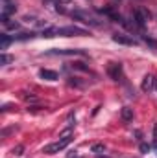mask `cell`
Listing matches in <instances>:
<instances>
[{
	"label": "cell",
	"mask_w": 157,
	"mask_h": 158,
	"mask_svg": "<svg viewBox=\"0 0 157 158\" xmlns=\"http://www.w3.org/2000/svg\"><path fill=\"white\" fill-rule=\"evenodd\" d=\"M74 158H79V156H74Z\"/></svg>",
	"instance_id": "obj_22"
},
{
	"label": "cell",
	"mask_w": 157,
	"mask_h": 158,
	"mask_svg": "<svg viewBox=\"0 0 157 158\" xmlns=\"http://www.w3.org/2000/svg\"><path fill=\"white\" fill-rule=\"evenodd\" d=\"M9 61H11V57H9V55H6V53H2V55H0V64H7Z\"/></svg>",
	"instance_id": "obj_15"
},
{
	"label": "cell",
	"mask_w": 157,
	"mask_h": 158,
	"mask_svg": "<svg viewBox=\"0 0 157 158\" xmlns=\"http://www.w3.org/2000/svg\"><path fill=\"white\" fill-rule=\"evenodd\" d=\"M113 40L118 42V44H126V46H133V44H135V40L131 39V37H128V35H120V33H115V35H113Z\"/></svg>",
	"instance_id": "obj_6"
},
{
	"label": "cell",
	"mask_w": 157,
	"mask_h": 158,
	"mask_svg": "<svg viewBox=\"0 0 157 158\" xmlns=\"http://www.w3.org/2000/svg\"><path fill=\"white\" fill-rule=\"evenodd\" d=\"M39 76L43 79H46V81H56L57 79V72H54V70H41Z\"/></svg>",
	"instance_id": "obj_7"
},
{
	"label": "cell",
	"mask_w": 157,
	"mask_h": 158,
	"mask_svg": "<svg viewBox=\"0 0 157 158\" xmlns=\"http://www.w3.org/2000/svg\"><path fill=\"white\" fill-rule=\"evenodd\" d=\"M50 53H56V55H81L83 52H79V50H52Z\"/></svg>",
	"instance_id": "obj_8"
},
{
	"label": "cell",
	"mask_w": 157,
	"mask_h": 158,
	"mask_svg": "<svg viewBox=\"0 0 157 158\" xmlns=\"http://www.w3.org/2000/svg\"><path fill=\"white\" fill-rule=\"evenodd\" d=\"M91 151H92V153H104V151H105V145H104V143H94V145L91 147Z\"/></svg>",
	"instance_id": "obj_13"
},
{
	"label": "cell",
	"mask_w": 157,
	"mask_h": 158,
	"mask_svg": "<svg viewBox=\"0 0 157 158\" xmlns=\"http://www.w3.org/2000/svg\"><path fill=\"white\" fill-rule=\"evenodd\" d=\"M150 149H152V147H150L148 143H141V151H142V153H150Z\"/></svg>",
	"instance_id": "obj_19"
},
{
	"label": "cell",
	"mask_w": 157,
	"mask_h": 158,
	"mask_svg": "<svg viewBox=\"0 0 157 158\" xmlns=\"http://www.w3.org/2000/svg\"><path fill=\"white\" fill-rule=\"evenodd\" d=\"M72 66H74V68H78V70H87V66H85L83 63H74Z\"/></svg>",
	"instance_id": "obj_20"
},
{
	"label": "cell",
	"mask_w": 157,
	"mask_h": 158,
	"mask_svg": "<svg viewBox=\"0 0 157 158\" xmlns=\"http://www.w3.org/2000/svg\"><path fill=\"white\" fill-rule=\"evenodd\" d=\"M4 26H6L7 30H19V26H20V24H19V22H11V20H7Z\"/></svg>",
	"instance_id": "obj_14"
},
{
	"label": "cell",
	"mask_w": 157,
	"mask_h": 158,
	"mask_svg": "<svg viewBox=\"0 0 157 158\" xmlns=\"http://www.w3.org/2000/svg\"><path fill=\"white\" fill-rule=\"evenodd\" d=\"M157 83V79L154 77V76H144V79H142V85H141V88H142V92H150V90H154V85Z\"/></svg>",
	"instance_id": "obj_5"
},
{
	"label": "cell",
	"mask_w": 157,
	"mask_h": 158,
	"mask_svg": "<svg viewBox=\"0 0 157 158\" xmlns=\"http://www.w3.org/2000/svg\"><path fill=\"white\" fill-rule=\"evenodd\" d=\"M70 143V138L69 136H65L63 140H59V142H54V143H50V145H46L44 149H43V153H48V155H54V153H59V151H63L67 145Z\"/></svg>",
	"instance_id": "obj_2"
},
{
	"label": "cell",
	"mask_w": 157,
	"mask_h": 158,
	"mask_svg": "<svg viewBox=\"0 0 157 158\" xmlns=\"http://www.w3.org/2000/svg\"><path fill=\"white\" fill-rule=\"evenodd\" d=\"M61 2H70V0H61Z\"/></svg>",
	"instance_id": "obj_21"
},
{
	"label": "cell",
	"mask_w": 157,
	"mask_h": 158,
	"mask_svg": "<svg viewBox=\"0 0 157 158\" xmlns=\"http://www.w3.org/2000/svg\"><path fill=\"white\" fill-rule=\"evenodd\" d=\"M150 17H152V15H150V11H148V9H144V7H139V9L133 13L135 24H137L139 28H142V26H144V24L150 20Z\"/></svg>",
	"instance_id": "obj_3"
},
{
	"label": "cell",
	"mask_w": 157,
	"mask_h": 158,
	"mask_svg": "<svg viewBox=\"0 0 157 158\" xmlns=\"http://www.w3.org/2000/svg\"><path fill=\"white\" fill-rule=\"evenodd\" d=\"M34 37V33H20L17 39H20V40H26V39H32Z\"/></svg>",
	"instance_id": "obj_17"
},
{
	"label": "cell",
	"mask_w": 157,
	"mask_h": 158,
	"mask_svg": "<svg viewBox=\"0 0 157 158\" xmlns=\"http://www.w3.org/2000/svg\"><path fill=\"white\" fill-rule=\"evenodd\" d=\"M122 119H124V121H131V119H133V109L124 107V109H122Z\"/></svg>",
	"instance_id": "obj_9"
},
{
	"label": "cell",
	"mask_w": 157,
	"mask_h": 158,
	"mask_svg": "<svg viewBox=\"0 0 157 158\" xmlns=\"http://www.w3.org/2000/svg\"><path fill=\"white\" fill-rule=\"evenodd\" d=\"M15 9H17V6H15L13 2H6V4H4V9H2V13H4V15H9V13H15Z\"/></svg>",
	"instance_id": "obj_10"
},
{
	"label": "cell",
	"mask_w": 157,
	"mask_h": 158,
	"mask_svg": "<svg viewBox=\"0 0 157 158\" xmlns=\"http://www.w3.org/2000/svg\"><path fill=\"white\" fill-rule=\"evenodd\" d=\"M56 35H57V28H48V30H44V31H43V37H46V39L56 37Z\"/></svg>",
	"instance_id": "obj_12"
},
{
	"label": "cell",
	"mask_w": 157,
	"mask_h": 158,
	"mask_svg": "<svg viewBox=\"0 0 157 158\" xmlns=\"http://www.w3.org/2000/svg\"><path fill=\"white\" fill-rule=\"evenodd\" d=\"M57 35H61V37H83L89 33H87V30L78 28V26H65V28H57Z\"/></svg>",
	"instance_id": "obj_1"
},
{
	"label": "cell",
	"mask_w": 157,
	"mask_h": 158,
	"mask_svg": "<svg viewBox=\"0 0 157 158\" xmlns=\"http://www.w3.org/2000/svg\"><path fill=\"white\" fill-rule=\"evenodd\" d=\"M22 151H24V147H22V145H17V147L13 149V155H17V156H19V155H22Z\"/></svg>",
	"instance_id": "obj_18"
},
{
	"label": "cell",
	"mask_w": 157,
	"mask_h": 158,
	"mask_svg": "<svg viewBox=\"0 0 157 158\" xmlns=\"http://www.w3.org/2000/svg\"><path fill=\"white\" fill-rule=\"evenodd\" d=\"M107 74H109V77L115 79V81L122 79V64L120 63H111L107 66Z\"/></svg>",
	"instance_id": "obj_4"
},
{
	"label": "cell",
	"mask_w": 157,
	"mask_h": 158,
	"mask_svg": "<svg viewBox=\"0 0 157 158\" xmlns=\"http://www.w3.org/2000/svg\"><path fill=\"white\" fill-rule=\"evenodd\" d=\"M0 37H2V42H0V50H6V48L11 44V40H13V39H11L9 35H6V33H2Z\"/></svg>",
	"instance_id": "obj_11"
},
{
	"label": "cell",
	"mask_w": 157,
	"mask_h": 158,
	"mask_svg": "<svg viewBox=\"0 0 157 158\" xmlns=\"http://www.w3.org/2000/svg\"><path fill=\"white\" fill-rule=\"evenodd\" d=\"M142 39H144V42H146V44H150L152 48H157V42L152 39V37H142Z\"/></svg>",
	"instance_id": "obj_16"
}]
</instances>
